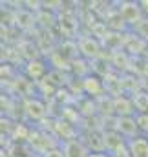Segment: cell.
<instances>
[{
  "mask_svg": "<svg viewBox=\"0 0 148 157\" xmlns=\"http://www.w3.org/2000/svg\"><path fill=\"white\" fill-rule=\"evenodd\" d=\"M88 157H108L106 154H90Z\"/></svg>",
  "mask_w": 148,
  "mask_h": 157,
  "instance_id": "7a4b0ae2",
  "label": "cell"
},
{
  "mask_svg": "<svg viewBox=\"0 0 148 157\" xmlns=\"http://www.w3.org/2000/svg\"><path fill=\"white\" fill-rule=\"evenodd\" d=\"M90 154H86V150H84V146L80 144V143H70L68 146H66V157H88Z\"/></svg>",
  "mask_w": 148,
  "mask_h": 157,
  "instance_id": "6da1fadb",
  "label": "cell"
}]
</instances>
